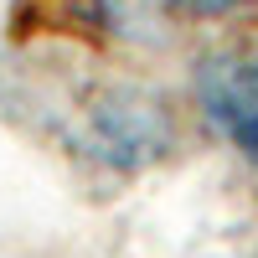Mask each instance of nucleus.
<instances>
[{"instance_id": "f257e3e1", "label": "nucleus", "mask_w": 258, "mask_h": 258, "mask_svg": "<svg viewBox=\"0 0 258 258\" xmlns=\"http://www.w3.org/2000/svg\"><path fill=\"white\" fill-rule=\"evenodd\" d=\"M197 103L207 124L238 150L243 160L258 165V57H207L197 73Z\"/></svg>"}, {"instance_id": "f03ea898", "label": "nucleus", "mask_w": 258, "mask_h": 258, "mask_svg": "<svg viewBox=\"0 0 258 258\" xmlns=\"http://www.w3.org/2000/svg\"><path fill=\"white\" fill-rule=\"evenodd\" d=\"M181 16H227V11H238L248 6V0H170Z\"/></svg>"}]
</instances>
